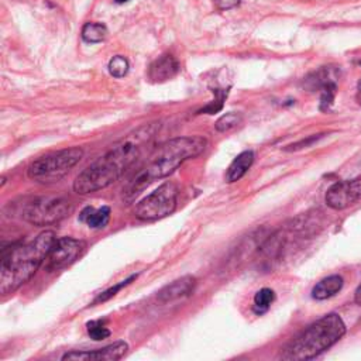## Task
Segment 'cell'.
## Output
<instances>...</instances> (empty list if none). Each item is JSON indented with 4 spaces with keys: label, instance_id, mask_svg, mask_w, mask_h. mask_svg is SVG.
Here are the masks:
<instances>
[{
    "label": "cell",
    "instance_id": "1",
    "mask_svg": "<svg viewBox=\"0 0 361 361\" xmlns=\"http://www.w3.org/2000/svg\"><path fill=\"white\" fill-rule=\"evenodd\" d=\"M160 125L151 123L139 128L126 139L116 143L104 156L88 165L74 181V191L88 195L114 184L139 158L142 146L154 137Z\"/></svg>",
    "mask_w": 361,
    "mask_h": 361
},
{
    "label": "cell",
    "instance_id": "2",
    "mask_svg": "<svg viewBox=\"0 0 361 361\" xmlns=\"http://www.w3.org/2000/svg\"><path fill=\"white\" fill-rule=\"evenodd\" d=\"M206 139L200 136L177 137L161 144L147 164L123 188V200L132 203L149 185L171 175L186 160L198 157L206 149Z\"/></svg>",
    "mask_w": 361,
    "mask_h": 361
},
{
    "label": "cell",
    "instance_id": "3",
    "mask_svg": "<svg viewBox=\"0 0 361 361\" xmlns=\"http://www.w3.org/2000/svg\"><path fill=\"white\" fill-rule=\"evenodd\" d=\"M55 233L46 230L30 242L16 243L6 249L0 266V292L9 295L25 285L47 260L55 243Z\"/></svg>",
    "mask_w": 361,
    "mask_h": 361
},
{
    "label": "cell",
    "instance_id": "4",
    "mask_svg": "<svg viewBox=\"0 0 361 361\" xmlns=\"http://www.w3.org/2000/svg\"><path fill=\"white\" fill-rule=\"evenodd\" d=\"M346 325L337 313H327L290 341L278 358L285 361L315 358L334 346L346 334Z\"/></svg>",
    "mask_w": 361,
    "mask_h": 361
},
{
    "label": "cell",
    "instance_id": "5",
    "mask_svg": "<svg viewBox=\"0 0 361 361\" xmlns=\"http://www.w3.org/2000/svg\"><path fill=\"white\" fill-rule=\"evenodd\" d=\"M83 157V150L71 147L54 151L37 158L29 167V178L39 184H55L61 181Z\"/></svg>",
    "mask_w": 361,
    "mask_h": 361
},
{
    "label": "cell",
    "instance_id": "6",
    "mask_svg": "<svg viewBox=\"0 0 361 361\" xmlns=\"http://www.w3.org/2000/svg\"><path fill=\"white\" fill-rule=\"evenodd\" d=\"M178 188L172 182H165L147 195L135 207V216L140 220H160L174 213L177 209Z\"/></svg>",
    "mask_w": 361,
    "mask_h": 361
},
{
    "label": "cell",
    "instance_id": "7",
    "mask_svg": "<svg viewBox=\"0 0 361 361\" xmlns=\"http://www.w3.org/2000/svg\"><path fill=\"white\" fill-rule=\"evenodd\" d=\"M72 212V203L65 198L41 196L27 203L22 212L26 222L34 226H48L68 217Z\"/></svg>",
    "mask_w": 361,
    "mask_h": 361
},
{
    "label": "cell",
    "instance_id": "8",
    "mask_svg": "<svg viewBox=\"0 0 361 361\" xmlns=\"http://www.w3.org/2000/svg\"><path fill=\"white\" fill-rule=\"evenodd\" d=\"M86 250V243L83 240H78L74 237H60L51 252L47 256L46 268L48 271H60L62 268L74 264Z\"/></svg>",
    "mask_w": 361,
    "mask_h": 361
},
{
    "label": "cell",
    "instance_id": "9",
    "mask_svg": "<svg viewBox=\"0 0 361 361\" xmlns=\"http://www.w3.org/2000/svg\"><path fill=\"white\" fill-rule=\"evenodd\" d=\"M361 199V178L340 181L332 185L325 196L326 205L333 210H343Z\"/></svg>",
    "mask_w": 361,
    "mask_h": 361
},
{
    "label": "cell",
    "instance_id": "10",
    "mask_svg": "<svg viewBox=\"0 0 361 361\" xmlns=\"http://www.w3.org/2000/svg\"><path fill=\"white\" fill-rule=\"evenodd\" d=\"M129 344L123 340L114 341L103 348L85 350V351H69L62 355V360H81V361H116L126 355Z\"/></svg>",
    "mask_w": 361,
    "mask_h": 361
},
{
    "label": "cell",
    "instance_id": "11",
    "mask_svg": "<svg viewBox=\"0 0 361 361\" xmlns=\"http://www.w3.org/2000/svg\"><path fill=\"white\" fill-rule=\"evenodd\" d=\"M181 67L175 57L165 54L156 60L149 68V79L156 83H163L178 75Z\"/></svg>",
    "mask_w": 361,
    "mask_h": 361
},
{
    "label": "cell",
    "instance_id": "12",
    "mask_svg": "<svg viewBox=\"0 0 361 361\" xmlns=\"http://www.w3.org/2000/svg\"><path fill=\"white\" fill-rule=\"evenodd\" d=\"M196 287V280L195 277L192 275H186V277H182L179 280H175L172 281L171 284L165 285L157 295L158 301L163 302V304H167V302H172V301H177L179 298H185V297H189L193 290Z\"/></svg>",
    "mask_w": 361,
    "mask_h": 361
},
{
    "label": "cell",
    "instance_id": "13",
    "mask_svg": "<svg viewBox=\"0 0 361 361\" xmlns=\"http://www.w3.org/2000/svg\"><path fill=\"white\" fill-rule=\"evenodd\" d=\"M253 163H254L253 151H243L242 154H238L226 171V182L231 184L242 179L246 175V172L252 168Z\"/></svg>",
    "mask_w": 361,
    "mask_h": 361
},
{
    "label": "cell",
    "instance_id": "14",
    "mask_svg": "<svg viewBox=\"0 0 361 361\" xmlns=\"http://www.w3.org/2000/svg\"><path fill=\"white\" fill-rule=\"evenodd\" d=\"M110 207L109 206H102L99 209H95L92 206H86L81 214H79V220L83 222L86 226H89L90 229H104L109 222H110Z\"/></svg>",
    "mask_w": 361,
    "mask_h": 361
},
{
    "label": "cell",
    "instance_id": "15",
    "mask_svg": "<svg viewBox=\"0 0 361 361\" xmlns=\"http://www.w3.org/2000/svg\"><path fill=\"white\" fill-rule=\"evenodd\" d=\"M344 281L340 275H330L318 282L312 290V298L316 301H326L341 291Z\"/></svg>",
    "mask_w": 361,
    "mask_h": 361
},
{
    "label": "cell",
    "instance_id": "16",
    "mask_svg": "<svg viewBox=\"0 0 361 361\" xmlns=\"http://www.w3.org/2000/svg\"><path fill=\"white\" fill-rule=\"evenodd\" d=\"M107 29L102 23H86L82 29V39L86 43H100L106 39Z\"/></svg>",
    "mask_w": 361,
    "mask_h": 361
},
{
    "label": "cell",
    "instance_id": "17",
    "mask_svg": "<svg viewBox=\"0 0 361 361\" xmlns=\"http://www.w3.org/2000/svg\"><path fill=\"white\" fill-rule=\"evenodd\" d=\"M243 122V116L242 113H236V111H230V113H226L223 114L217 122L214 123V129L220 133H224V132H229L234 128H237L240 123Z\"/></svg>",
    "mask_w": 361,
    "mask_h": 361
},
{
    "label": "cell",
    "instance_id": "18",
    "mask_svg": "<svg viewBox=\"0 0 361 361\" xmlns=\"http://www.w3.org/2000/svg\"><path fill=\"white\" fill-rule=\"evenodd\" d=\"M275 301V292L270 288L260 290L254 297V311L256 313H264Z\"/></svg>",
    "mask_w": 361,
    "mask_h": 361
},
{
    "label": "cell",
    "instance_id": "19",
    "mask_svg": "<svg viewBox=\"0 0 361 361\" xmlns=\"http://www.w3.org/2000/svg\"><path fill=\"white\" fill-rule=\"evenodd\" d=\"M129 68H130L129 61L125 57H122V55L113 57L110 60V62H109V72L114 78H123V76H126L128 72H129Z\"/></svg>",
    "mask_w": 361,
    "mask_h": 361
},
{
    "label": "cell",
    "instance_id": "20",
    "mask_svg": "<svg viewBox=\"0 0 361 361\" xmlns=\"http://www.w3.org/2000/svg\"><path fill=\"white\" fill-rule=\"evenodd\" d=\"M336 90H337V85L336 81L326 83L322 89H320V110L327 111L330 109V106L334 102V96H336Z\"/></svg>",
    "mask_w": 361,
    "mask_h": 361
},
{
    "label": "cell",
    "instance_id": "21",
    "mask_svg": "<svg viewBox=\"0 0 361 361\" xmlns=\"http://www.w3.org/2000/svg\"><path fill=\"white\" fill-rule=\"evenodd\" d=\"M86 326H88V333H89L90 339H93L95 341L104 340L111 334L110 330L106 327L104 320H92Z\"/></svg>",
    "mask_w": 361,
    "mask_h": 361
},
{
    "label": "cell",
    "instance_id": "22",
    "mask_svg": "<svg viewBox=\"0 0 361 361\" xmlns=\"http://www.w3.org/2000/svg\"><path fill=\"white\" fill-rule=\"evenodd\" d=\"M214 93V100H212V103H209L207 106H205L199 113H207V114H214L217 113L219 110H222L223 107V102L226 100L227 95H229V90L226 89H216L213 90Z\"/></svg>",
    "mask_w": 361,
    "mask_h": 361
},
{
    "label": "cell",
    "instance_id": "23",
    "mask_svg": "<svg viewBox=\"0 0 361 361\" xmlns=\"http://www.w3.org/2000/svg\"><path fill=\"white\" fill-rule=\"evenodd\" d=\"M137 278V275H132V277H129L128 280H125V281H122L120 284H117V285H114V287H111V288H109V290H106L104 292H102V294H99L96 298H95V301H93V304H100V302H106V301H109L110 298H113L120 290L122 288H125V287H128L132 281H135Z\"/></svg>",
    "mask_w": 361,
    "mask_h": 361
},
{
    "label": "cell",
    "instance_id": "24",
    "mask_svg": "<svg viewBox=\"0 0 361 361\" xmlns=\"http://www.w3.org/2000/svg\"><path fill=\"white\" fill-rule=\"evenodd\" d=\"M322 137H323V135L312 136V137H309V139H306V140H301V142H298V143H295V144L288 146L285 150H287V151H297V150H302V149L311 147L313 143H316V142H318L319 139H322Z\"/></svg>",
    "mask_w": 361,
    "mask_h": 361
},
{
    "label": "cell",
    "instance_id": "25",
    "mask_svg": "<svg viewBox=\"0 0 361 361\" xmlns=\"http://www.w3.org/2000/svg\"><path fill=\"white\" fill-rule=\"evenodd\" d=\"M213 2L219 11H229L238 6L240 0H213Z\"/></svg>",
    "mask_w": 361,
    "mask_h": 361
},
{
    "label": "cell",
    "instance_id": "26",
    "mask_svg": "<svg viewBox=\"0 0 361 361\" xmlns=\"http://www.w3.org/2000/svg\"><path fill=\"white\" fill-rule=\"evenodd\" d=\"M354 302H355L358 306H361V284L357 287V290H355V292H354Z\"/></svg>",
    "mask_w": 361,
    "mask_h": 361
},
{
    "label": "cell",
    "instance_id": "27",
    "mask_svg": "<svg viewBox=\"0 0 361 361\" xmlns=\"http://www.w3.org/2000/svg\"><path fill=\"white\" fill-rule=\"evenodd\" d=\"M357 102H358V104L361 106V83H360V89H358V92H357Z\"/></svg>",
    "mask_w": 361,
    "mask_h": 361
},
{
    "label": "cell",
    "instance_id": "28",
    "mask_svg": "<svg viewBox=\"0 0 361 361\" xmlns=\"http://www.w3.org/2000/svg\"><path fill=\"white\" fill-rule=\"evenodd\" d=\"M116 4H118V5H122V4H126V2H129V0H114Z\"/></svg>",
    "mask_w": 361,
    "mask_h": 361
}]
</instances>
